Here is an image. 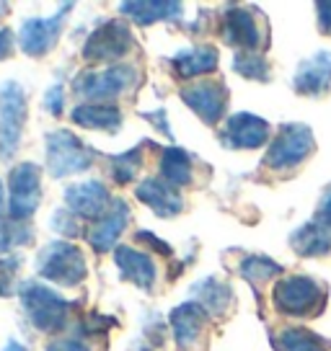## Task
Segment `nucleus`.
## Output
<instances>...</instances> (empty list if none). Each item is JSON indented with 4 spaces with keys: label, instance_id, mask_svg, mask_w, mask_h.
I'll return each mask as SVG.
<instances>
[{
    "label": "nucleus",
    "instance_id": "7",
    "mask_svg": "<svg viewBox=\"0 0 331 351\" xmlns=\"http://www.w3.org/2000/svg\"><path fill=\"white\" fill-rule=\"evenodd\" d=\"M140 86V73L133 65H109L96 73H80L73 77V93L86 104H111L133 93Z\"/></svg>",
    "mask_w": 331,
    "mask_h": 351
},
{
    "label": "nucleus",
    "instance_id": "11",
    "mask_svg": "<svg viewBox=\"0 0 331 351\" xmlns=\"http://www.w3.org/2000/svg\"><path fill=\"white\" fill-rule=\"evenodd\" d=\"M168 326L174 330L179 351H210V336H212V315L205 307L187 300L171 310Z\"/></svg>",
    "mask_w": 331,
    "mask_h": 351
},
{
    "label": "nucleus",
    "instance_id": "39",
    "mask_svg": "<svg viewBox=\"0 0 331 351\" xmlns=\"http://www.w3.org/2000/svg\"><path fill=\"white\" fill-rule=\"evenodd\" d=\"M13 47H16V36L8 26L0 29V60H8L13 55Z\"/></svg>",
    "mask_w": 331,
    "mask_h": 351
},
{
    "label": "nucleus",
    "instance_id": "38",
    "mask_svg": "<svg viewBox=\"0 0 331 351\" xmlns=\"http://www.w3.org/2000/svg\"><path fill=\"white\" fill-rule=\"evenodd\" d=\"M47 351H91V346L80 339H55Z\"/></svg>",
    "mask_w": 331,
    "mask_h": 351
},
{
    "label": "nucleus",
    "instance_id": "4",
    "mask_svg": "<svg viewBox=\"0 0 331 351\" xmlns=\"http://www.w3.org/2000/svg\"><path fill=\"white\" fill-rule=\"evenodd\" d=\"M19 300H21V310L26 320L39 333L55 336L70 326L73 302L65 300L60 292H55L52 287L39 285V282H23Z\"/></svg>",
    "mask_w": 331,
    "mask_h": 351
},
{
    "label": "nucleus",
    "instance_id": "1",
    "mask_svg": "<svg viewBox=\"0 0 331 351\" xmlns=\"http://www.w3.org/2000/svg\"><path fill=\"white\" fill-rule=\"evenodd\" d=\"M319 143L308 124L303 121H282L277 127L272 143L266 145L264 158L256 168L259 181L264 184H285L293 181L306 165L316 158Z\"/></svg>",
    "mask_w": 331,
    "mask_h": 351
},
{
    "label": "nucleus",
    "instance_id": "23",
    "mask_svg": "<svg viewBox=\"0 0 331 351\" xmlns=\"http://www.w3.org/2000/svg\"><path fill=\"white\" fill-rule=\"evenodd\" d=\"M114 263L124 282H130L145 292H153L155 282H158V266L148 251H140L133 245H119L114 251Z\"/></svg>",
    "mask_w": 331,
    "mask_h": 351
},
{
    "label": "nucleus",
    "instance_id": "30",
    "mask_svg": "<svg viewBox=\"0 0 331 351\" xmlns=\"http://www.w3.org/2000/svg\"><path fill=\"white\" fill-rule=\"evenodd\" d=\"M34 225L32 222H19V219H0V256H11V251L21 245H32Z\"/></svg>",
    "mask_w": 331,
    "mask_h": 351
},
{
    "label": "nucleus",
    "instance_id": "25",
    "mask_svg": "<svg viewBox=\"0 0 331 351\" xmlns=\"http://www.w3.org/2000/svg\"><path fill=\"white\" fill-rule=\"evenodd\" d=\"M119 13L137 26H153L161 21H179L184 16V5L176 0H127L119 3Z\"/></svg>",
    "mask_w": 331,
    "mask_h": 351
},
{
    "label": "nucleus",
    "instance_id": "12",
    "mask_svg": "<svg viewBox=\"0 0 331 351\" xmlns=\"http://www.w3.org/2000/svg\"><path fill=\"white\" fill-rule=\"evenodd\" d=\"M42 165L29 160L13 165L8 173V217L29 222L42 204Z\"/></svg>",
    "mask_w": 331,
    "mask_h": 351
},
{
    "label": "nucleus",
    "instance_id": "41",
    "mask_svg": "<svg viewBox=\"0 0 331 351\" xmlns=\"http://www.w3.org/2000/svg\"><path fill=\"white\" fill-rule=\"evenodd\" d=\"M3 212H8V199H5V186L0 181V219H3Z\"/></svg>",
    "mask_w": 331,
    "mask_h": 351
},
{
    "label": "nucleus",
    "instance_id": "34",
    "mask_svg": "<svg viewBox=\"0 0 331 351\" xmlns=\"http://www.w3.org/2000/svg\"><path fill=\"white\" fill-rule=\"evenodd\" d=\"M42 106L45 111H49L52 117H62L65 111V86L62 83H55L45 90V99H42Z\"/></svg>",
    "mask_w": 331,
    "mask_h": 351
},
{
    "label": "nucleus",
    "instance_id": "17",
    "mask_svg": "<svg viewBox=\"0 0 331 351\" xmlns=\"http://www.w3.org/2000/svg\"><path fill=\"white\" fill-rule=\"evenodd\" d=\"M114 204V197L109 194V186L99 178L78 181L65 189V207L80 219L96 222L101 219Z\"/></svg>",
    "mask_w": 331,
    "mask_h": 351
},
{
    "label": "nucleus",
    "instance_id": "14",
    "mask_svg": "<svg viewBox=\"0 0 331 351\" xmlns=\"http://www.w3.org/2000/svg\"><path fill=\"white\" fill-rule=\"evenodd\" d=\"M275 127L251 111L231 114L218 130V140L228 150H259L266 147L275 137Z\"/></svg>",
    "mask_w": 331,
    "mask_h": 351
},
{
    "label": "nucleus",
    "instance_id": "31",
    "mask_svg": "<svg viewBox=\"0 0 331 351\" xmlns=\"http://www.w3.org/2000/svg\"><path fill=\"white\" fill-rule=\"evenodd\" d=\"M21 269H23L21 256H16V253L0 256V297H16L21 292L23 282L19 279Z\"/></svg>",
    "mask_w": 331,
    "mask_h": 351
},
{
    "label": "nucleus",
    "instance_id": "32",
    "mask_svg": "<svg viewBox=\"0 0 331 351\" xmlns=\"http://www.w3.org/2000/svg\"><path fill=\"white\" fill-rule=\"evenodd\" d=\"M49 228L62 235V241H73L78 235H83V225H80V217H76L70 209H55L52 212V219H49Z\"/></svg>",
    "mask_w": 331,
    "mask_h": 351
},
{
    "label": "nucleus",
    "instance_id": "24",
    "mask_svg": "<svg viewBox=\"0 0 331 351\" xmlns=\"http://www.w3.org/2000/svg\"><path fill=\"white\" fill-rule=\"evenodd\" d=\"M290 251L298 258H316V261H331V230L319 225L316 219H308L290 232Z\"/></svg>",
    "mask_w": 331,
    "mask_h": 351
},
{
    "label": "nucleus",
    "instance_id": "21",
    "mask_svg": "<svg viewBox=\"0 0 331 351\" xmlns=\"http://www.w3.org/2000/svg\"><path fill=\"white\" fill-rule=\"evenodd\" d=\"M269 343L275 351H331V339L303 323H279L266 326Z\"/></svg>",
    "mask_w": 331,
    "mask_h": 351
},
{
    "label": "nucleus",
    "instance_id": "15",
    "mask_svg": "<svg viewBox=\"0 0 331 351\" xmlns=\"http://www.w3.org/2000/svg\"><path fill=\"white\" fill-rule=\"evenodd\" d=\"M73 11V3H65L57 8L55 16L49 19H26L19 29V47L23 55L29 57H45L57 47L62 29H65L67 16Z\"/></svg>",
    "mask_w": 331,
    "mask_h": 351
},
{
    "label": "nucleus",
    "instance_id": "6",
    "mask_svg": "<svg viewBox=\"0 0 331 351\" xmlns=\"http://www.w3.org/2000/svg\"><path fill=\"white\" fill-rule=\"evenodd\" d=\"M225 258H233V271L241 276L243 282H249V287L254 289L256 310H259L262 320L269 326V295H272L277 282L287 274V269L282 263H277L275 258L264 256V253L228 251Z\"/></svg>",
    "mask_w": 331,
    "mask_h": 351
},
{
    "label": "nucleus",
    "instance_id": "22",
    "mask_svg": "<svg viewBox=\"0 0 331 351\" xmlns=\"http://www.w3.org/2000/svg\"><path fill=\"white\" fill-rule=\"evenodd\" d=\"M135 197L163 219L179 217L187 209V202L181 197V191L176 186H171V184H166L161 176L158 178H143L135 186Z\"/></svg>",
    "mask_w": 331,
    "mask_h": 351
},
{
    "label": "nucleus",
    "instance_id": "37",
    "mask_svg": "<svg viewBox=\"0 0 331 351\" xmlns=\"http://www.w3.org/2000/svg\"><path fill=\"white\" fill-rule=\"evenodd\" d=\"M135 241L143 243V245H150V248H155L161 256H174V248H171L168 243H161V238H155L150 230H137V232H135Z\"/></svg>",
    "mask_w": 331,
    "mask_h": 351
},
{
    "label": "nucleus",
    "instance_id": "19",
    "mask_svg": "<svg viewBox=\"0 0 331 351\" xmlns=\"http://www.w3.org/2000/svg\"><path fill=\"white\" fill-rule=\"evenodd\" d=\"M130 219H133L130 204H127L124 199H114V204H111L109 212L101 219H96L89 230H86V241H89V245L96 253L117 251V248H119L122 232L127 230Z\"/></svg>",
    "mask_w": 331,
    "mask_h": 351
},
{
    "label": "nucleus",
    "instance_id": "26",
    "mask_svg": "<svg viewBox=\"0 0 331 351\" xmlns=\"http://www.w3.org/2000/svg\"><path fill=\"white\" fill-rule=\"evenodd\" d=\"M70 121L76 127H83V130L117 134L124 124V117H122V109L117 104H80L70 111Z\"/></svg>",
    "mask_w": 331,
    "mask_h": 351
},
{
    "label": "nucleus",
    "instance_id": "5",
    "mask_svg": "<svg viewBox=\"0 0 331 351\" xmlns=\"http://www.w3.org/2000/svg\"><path fill=\"white\" fill-rule=\"evenodd\" d=\"M34 269L42 279L57 287H78L89 276V258L76 243L52 241L36 251Z\"/></svg>",
    "mask_w": 331,
    "mask_h": 351
},
{
    "label": "nucleus",
    "instance_id": "40",
    "mask_svg": "<svg viewBox=\"0 0 331 351\" xmlns=\"http://www.w3.org/2000/svg\"><path fill=\"white\" fill-rule=\"evenodd\" d=\"M143 119L153 121L155 127L163 132L168 140L174 137V132H171V127H168V119H166V111H143Z\"/></svg>",
    "mask_w": 331,
    "mask_h": 351
},
{
    "label": "nucleus",
    "instance_id": "20",
    "mask_svg": "<svg viewBox=\"0 0 331 351\" xmlns=\"http://www.w3.org/2000/svg\"><path fill=\"white\" fill-rule=\"evenodd\" d=\"M192 300L205 307L212 320H228L238 307L233 285L220 276H205L197 285H192Z\"/></svg>",
    "mask_w": 331,
    "mask_h": 351
},
{
    "label": "nucleus",
    "instance_id": "10",
    "mask_svg": "<svg viewBox=\"0 0 331 351\" xmlns=\"http://www.w3.org/2000/svg\"><path fill=\"white\" fill-rule=\"evenodd\" d=\"M181 101L197 114V119L207 127H218L228 119V104H231V90L220 75H210L187 83L179 90Z\"/></svg>",
    "mask_w": 331,
    "mask_h": 351
},
{
    "label": "nucleus",
    "instance_id": "18",
    "mask_svg": "<svg viewBox=\"0 0 331 351\" xmlns=\"http://www.w3.org/2000/svg\"><path fill=\"white\" fill-rule=\"evenodd\" d=\"M166 65L174 77L194 83V80H202V77H210L218 73L220 52L215 44H197V47H189V49H181L174 57H168Z\"/></svg>",
    "mask_w": 331,
    "mask_h": 351
},
{
    "label": "nucleus",
    "instance_id": "13",
    "mask_svg": "<svg viewBox=\"0 0 331 351\" xmlns=\"http://www.w3.org/2000/svg\"><path fill=\"white\" fill-rule=\"evenodd\" d=\"M135 49V34L122 19H109L93 29L83 44V60L89 62H117Z\"/></svg>",
    "mask_w": 331,
    "mask_h": 351
},
{
    "label": "nucleus",
    "instance_id": "33",
    "mask_svg": "<svg viewBox=\"0 0 331 351\" xmlns=\"http://www.w3.org/2000/svg\"><path fill=\"white\" fill-rule=\"evenodd\" d=\"M163 339H166V323L161 315H153V320L150 323H145L143 328V339L133 341V346H137V343H143V349L140 351H155L163 346Z\"/></svg>",
    "mask_w": 331,
    "mask_h": 351
},
{
    "label": "nucleus",
    "instance_id": "8",
    "mask_svg": "<svg viewBox=\"0 0 331 351\" xmlns=\"http://www.w3.org/2000/svg\"><path fill=\"white\" fill-rule=\"evenodd\" d=\"M96 153L70 130H52L45 140V163L52 178H67L89 171Z\"/></svg>",
    "mask_w": 331,
    "mask_h": 351
},
{
    "label": "nucleus",
    "instance_id": "35",
    "mask_svg": "<svg viewBox=\"0 0 331 351\" xmlns=\"http://www.w3.org/2000/svg\"><path fill=\"white\" fill-rule=\"evenodd\" d=\"M310 219H316L319 225L331 230V184H326V186L321 189L319 202H316V209H313V217Z\"/></svg>",
    "mask_w": 331,
    "mask_h": 351
},
{
    "label": "nucleus",
    "instance_id": "9",
    "mask_svg": "<svg viewBox=\"0 0 331 351\" xmlns=\"http://www.w3.org/2000/svg\"><path fill=\"white\" fill-rule=\"evenodd\" d=\"M29 117L26 90L16 80L0 83V160L16 158Z\"/></svg>",
    "mask_w": 331,
    "mask_h": 351
},
{
    "label": "nucleus",
    "instance_id": "43",
    "mask_svg": "<svg viewBox=\"0 0 331 351\" xmlns=\"http://www.w3.org/2000/svg\"><path fill=\"white\" fill-rule=\"evenodd\" d=\"M8 8H11V5H8V3H0V19H3V16H5V13H8Z\"/></svg>",
    "mask_w": 331,
    "mask_h": 351
},
{
    "label": "nucleus",
    "instance_id": "16",
    "mask_svg": "<svg viewBox=\"0 0 331 351\" xmlns=\"http://www.w3.org/2000/svg\"><path fill=\"white\" fill-rule=\"evenodd\" d=\"M293 90L300 99H329L331 96V52L321 49L300 60L293 75Z\"/></svg>",
    "mask_w": 331,
    "mask_h": 351
},
{
    "label": "nucleus",
    "instance_id": "42",
    "mask_svg": "<svg viewBox=\"0 0 331 351\" xmlns=\"http://www.w3.org/2000/svg\"><path fill=\"white\" fill-rule=\"evenodd\" d=\"M3 351H29L23 343H19V341H8L5 346H3Z\"/></svg>",
    "mask_w": 331,
    "mask_h": 351
},
{
    "label": "nucleus",
    "instance_id": "2",
    "mask_svg": "<svg viewBox=\"0 0 331 351\" xmlns=\"http://www.w3.org/2000/svg\"><path fill=\"white\" fill-rule=\"evenodd\" d=\"M331 287L326 279H316L300 271H287L269 295L275 315L290 323H308L326 313Z\"/></svg>",
    "mask_w": 331,
    "mask_h": 351
},
{
    "label": "nucleus",
    "instance_id": "28",
    "mask_svg": "<svg viewBox=\"0 0 331 351\" xmlns=\"http://www.w3.org/2000/svg\"><path fill=\"white\" fill-rule=\"evenodd\" d=\"M145 163V145H135L130 150L117 155H109V176L114 184H130L135 181Z\"/></svg>",
    "mask_w": 331,
    "mask_h": 351
},
{
    "label": "nucleus",
    "instance_id": "3",
    "mask_svg": "<svg viewBox=\"0 0 331 351\" xmlns=\"http://www.w3.org/2000/svg\"><path fill=\"white\" fill-rule=\"evenodd\" d=\"M218 36L225 47L249 55H266L272 47V26L256 5H225L218 19Z\"/></svg>",
    "mask_w": 331,
    "mask_h": 351
},
{
    "label": "nucleus",
    "instance_id": "27",
    "mask_svg": "<svg viewBox=\"0 0 331 351\" xmlns=\"http://www.w3.org/2000/svg\"><path fill=\"white\" fill-rule=\"evenodd\" d=\"M158 171H161V178L166 184L176 189L184 186H194V178H197V160L194 155L187 153L184 147H166L161 153V160H158Z\"/></svg>",
    "mask_w": 331,
    "mask_h": 351
},
{
    "label": "nucleus",
    "instance_id": "29",
    "mask_svg": "<svg viewBox=\"0 0 331 351\" xmlns=\"http://www.w3.org/2000/svg\"><path fill=\"white\" fill-rule=\"evenodd\" d=\"M233 73H238L246 80L254 83H272L275 67L266 55H249V52H236L233 55Z\"/></svg>",
    "mask_w": 331,
    "mask_h": 351
},
{
    "label": "nucleus",
    "instance_id": "36",
    "mask_svg": "<svg viewBox=\"0 0 331 351\" xmlns=\"http://www.w3.org/2000/svg\"><path fill=\"white\" fill-rule=\"evenodd\" d=\"M316 26L319 34L331 39V0H319L316 3Z\"/></svg>",
    "mask_w": 331,
    "mask_h": 351
}]
</instances>
